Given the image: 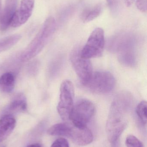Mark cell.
<instances>
[{
    "label": "cell",
    "instance_id": "19",
    "mask_svg": "<svg viewBox=\"0 0 147 147\" xmlns=\"http://www.w3.org/2000/svg\"><path fill=\"white\" fill-rule=\"evenodd\" d=\"M51 147H70L69 143L66 139L60 138L57 139L53 142Z\"/></svg>",
    "mask_w": 147,
    "mask_h": 147
},
{
    "label": "cell",
    "instance_id": "21",
    "mask_svg": "<svg viewBox=\"0 0 147 147\" xmlns=\"http://www.w3.org/2000/svg\"><path fill=\"white\" fill-rule=\"evenodd\" d=\"M136 6L138 9L142 13H146L147 0H136Z\"/></svg>",
    "mask_w": 147,
    "mask_h": 147
},
{
    "label": "cell",
    "instance_id": "10",
    "mask_svg": "<svg viewBox=\"0 0 147 147\" xmlns=\"http://www.w3.org/2000/svg\"><path fill=\"white\" fill-rule=\"evenodd\" d=\"M18 0H6L5 7L0 16V30L4 31L9 26L16 12Z\"/></svg>",
    "mask_w": 147,
    "mask_h": 147
},
{
    "label": "cell",
    "instance_id": "13",
    "mask_svg": "<svg viewBox=\"0 0 147 147\" xmlns=\"http://www.w3.org/2000/svg\"><path fill=\"white\" fill-rule=\"evenodd\" d=\"M102 11V6L100 4L85 9L81 15V19L84 23H87L96 19L100 16Z\"/></svg>",
    "mask_w": 147,
    "mask_h": 147
},
{
    "label": "cell",
    "instance_id": "22",
    "mask_svg": "<svg viewBox=\"0 0 147 147\" xmlns=\"http://www.w3.org/2000/svg\"><path fill=\"white\" fill-rule=\"evenodd\" d=\"M135 0H124L125 4L127 7H130L133 3Z\"/></svg>",
    "mask_w": 147,
    "mask_h": 147
},
{
    "label": "cell",
    "instance_id": "9",
    "mask_svg": "<svg viewBox=\"0 0 147 147\" xmlns=\"http://www.w3.org/2000/svg\"><path fill=\"white\" fill-rule=\"evenodd\" d=\"M67 137L79 146L89 145L93 140V134L89 129L87 127H77L72 123Z\"/></svg>",
    "mask_w": 147,
    "mask_h": 147
},
{
    "label": "cell",
    "instance_id": "1",
    "mask_svg": "<svg viewBox=\"0 0 147 147\" xmlns=\"http://www.w3.org/2000/svg\"><path fill=\"white\" fill-rule=\"evenodd\" d=\"M133 103L132 95L126 92H120L113 100L107 123L108 138L112 144H115L126 128Z\"/></svg>",
    "mask_w": 147,
    "mask_h": 147
},
{
    "label": "cell",
    "instance_id": "6",
    "mask_svg": "<svg viewBox=\"0 0 147 147\" xmlns=\"http://www.w3.org/2000/svg\"><path fill=\"white\" fill-rule=\"evenodd\" d=\"M115 85L114 76L108 71L93 73L90 79L84 86L94 93L106 94L112 91Z\"/></svg>",
    "mask_w": 147,
    "mask_h": 147
},
{
    "label": "cell",
    "instance_id": "8",
    "mask_svg": "<svg viewBox=\"0 0 147 147\" xmlns=\"http://www.w3.org/2000/svg\"><path fill=\"white\" fill-rule=\"evenodd\" d=\"M35 0H22L20 8L15 13L10 26L18 27L26 23L32 15Z\"/></svg>",
    "mask_w": 147,
    "mask_h": 147
},
{
    "label": "cell",
    "instance_id": "16",
    "mask_svg": "<svg viewBox=\"0 0 147 147\" xmlns=\"http://www.w3.org/2000/svg\"><path fill=\"white\" fill-rule=\"evenodd\" d=\"M21 38L19 34H14L0 40V52L6 51L16 44Z\"/></svg>",
    "mask_w": 147,
    "mask_h": 147
},
{
    "label": "cell",
    "instance_id": "2",
    "mask_svg": "<svg viewBox=\"0 0 147 147\" xmlns=\"http://www.w3.org/2000/svg\"><path fill=\"white\" fill-rule=\"evenodd\" d=\"M56 21L53 17L47 18L39 32L24 52L22 58L28 60L38 54L54 33L56 28Z\"/></svg>",
    "mask_w": 147,
    "mask_h": 147
},
{
    "label": "cell",
    "instance_id": "11",
    "mask_svg": "<svg viewBox=\"0 0 147 147\" xmlns=\"http://www.w3.org/2000/svg\"><path fill=\"white\" fill-rule=\"evenodd\" d=\"M16 125V120L10 114H7L0 119V142L6 140L13 132Z\"/></svg>",
    "mask_w": 147,
    "mask_h": 147
},
{
    "label": "cell",
    "instance_id": "15",
    "mask_svg": "<svg viewBox=\"0 0 147 147\" xmlns=\"http://www.w3.org/2000/svg\"><path fill=\"white\" fill-rule=\"evenodd\" d=\"M27 109L26 98L23 95H17L11 102L9 109L11 112H18L25 111Z\"/></svg>",
    "mask_w": 147,
    "mask_h": 147
},
{
    "label": "cell",
    "instance_id": "14",
    "mask_svg": "<svg viewBox=\"0 0 147 147\" xmlns=\"http://www.w3.org/2000/svg\"><path fill=\"white\" fill-rule=\"evenodd\" d=\"M71 123L67 122L57 123L51 127L47 130L48 135L52 136H66L70 127Z\"/></svg>",
    "mask_w": 147,
    "mask_h": 147
},
{
    "label": "cell",
    "instance_id": "20",
    "mask_svg": "<svg viewBox=\"0 0 147 147\" xmlns=\"http://www.w3.org/2000/svg\"><path fill=\"white\" fill-rule=\"evenodd\" d=\"M106 1L112 13H116L118 11V7H119V0H106Z\"/></svg>",
    "mask_w": 147,
    "mask_h": 147
},
{
    "label": "cell",
    "instance_id": "4",
    "mask_svg": "<svg viewBox=\"0 0 147 147\" xmlns=\"http://www.w3.org/2000/svg\"><path fill=\"white\" fill-rule=\"evenodd\" d=\"M105 45L103 29L98 28L93 30L82 51L80 55L83 58L90 59L102 56Z\"/></svg>",
    "mask_w": 147,
    "mask_h": 147
},
{
    "label": "cell",
    "instance_id": "17",
    "mask_svg": "<svg viewBox=\"0 0 147 147\" xmlns=\"http://www.w3.org/2000/svg\"><path fill=\"white\" fill-rule=\"evenodd\" d=\"M147 110V102L145 101H142L136 107V115L141 122L143 124H146Z\"/></svg>",
    "mask_w": 147,
    "mask_h": 147
},
{
    "label": "cell",
    "instance_id": "24",
    "mask_svg": "<svg viewBox=\"0 0 147 147\" xmlns=\"http://www.w3.org/2000/svg\"><path fill=\"white\" fill-rule=\"evenodd\" d=\"M1 0H0V16H1Z\"/></svg>",
    "mask_w": 147,
    "mask_h": 147
},
{
    "label": "cell",
    "instance_id": "7",
    "mask_svg": "<svg viewBox=\"0 0 147 147\" xmlns=\"http://www.w3.org/2000/svg\"><path fill=\"white\" fill-rule=\"evenodd\" d=\"M72 65L81 84L85 86L90 79L92 74V66L90 59L83 58L80 52L75 50L70 57Z\"/></svg>",
    "mask_w": 147,
    "mask_h": 147
},
{
    "label": "cell",
    "instance_id": "12",
    "mask_svg": "<svg viewBox=\"0 0 147 147\" xmlns=\"http://www.w3.org/2000/svg\"><path fill=\"white\" fill-rule=\"evenodd\" d=\"M15 76L11 72L3 74L0 77V91L4 93H10L15 86Z\"/></svg>",
    "mask_w": 147,
    "mask_h": 147
},
{
    "label": "cell",
    "instance_id": "25",
    "mask_svg": "<svg viewBox=\"0 0 147 147\" xmlns=\"http://www.w3.org/2000/svg\"><path fill=\"white\" fill-rule=\"evenodd\" d=\"M5 147V146H3V147Z\"/></svg>",
    "mask_w": 147,
    "mask_h": 147
},
{
    "label": "cell",
    "instance_id": "18",
    "mask_svg": "<svg viewBox=\"0 0 147 147\" xmlns=\"http://www.w3.org/2000/svg\"><path fill=\"white\" fill-rule=\"evenodd\" d=\"M126 145L127 147H144L142 142L133 135H129L127 137Z\"/></svg>",
    "mask_w": 147,
    "mask_h": 147
},
{
    "label": "cell",
    "instance_id": "3",
    "mask_svg": "<svg viewBox=\"0 0 147 147\" xmlns=\"http://www.w3.org/2000/svg\"><path fill=\"white\" fill-rule=\"evenodd\" d=\"M96 108L93 103L87 99L79 100L73 105L70 121L77 127H87L94 116Z\"/></svg>",
    "mask_w": 147,
    "mask_h": 147
},
{
    "label": "cell",
    "instance_id": "5",
    "mask_svg": "<svg viewBox=\"0 0 147 147\" xmlns=\"http://www.w3.org/2000/svg\"><path fill=\"white\" fill-rule=\"evenodd\" d=\"M74 97L72 82L69 80H64L60 86L58 111L61 119L67 122L70 121V115L74 105Z\"/></svg>",
    "mask_w": 147,
    "mask_h": 147
},
{
    "label": "cell",
    "instance_id": "23",
    "mask_svg": "<svg viewBox=\"0 0 147 147\" xmlns=\"http://www.w3.org/2000/svg\"><path fill=\"white\" fill-rule=\"evenodd\" d=\"M26 147H42V146L41 144H39V143H34V144L28 145Z\"/></svg>",
    "mask_w": 147,
    "mask_h": 147
}]
</instances>
